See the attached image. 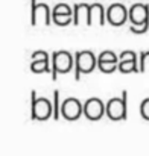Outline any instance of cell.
Returning a JSON list of instances; mask_svg holds the SVG:
<instances>
[{
    "mask_svg": "<svg viewBox=\"0 0 149 156\" xmlns=\"http://www.w3.org/2000/svg\"><path fill=\"white\" fill-rule=\"evenodd\" d=\"M75 67V56L67 50L52 53V79L56 80L58 73H69Z\"/></svg>",
    "mask_w": 149,
    "mask_h": 156,
    "instance_id": "1",
    "label": "cell"
},
{
    "mask_svg": "<svg viewBox=\"0 0 149 156\" xmlns=\"http://www.w3.org/2000/svg\"><path fill=\"white\" fill-rule=\"evenodd\" d=\"M98 67V56L91 50H81L75 53V79L79 80L81 74L90 73Z\"/></svg>",
    "mask_w": 149,
    "mask_h": 156,
    "instance_id": "2",
    "label": "cell"
},
{
    "mask_svg": "<svg viewBox=\"0 0 149 156\" xmlns=\"http://www.w3.org/2000/svg\"><path fill=\"white\" fill-rule=\"evenodd\" d=\"M53 117V105L46 97H37L35 90L31 93V118L32 120H47Z\"/></svg>",
    "mask_w": 149,
    "mask_h": 156,
    "instance_id": "3",
    "label": "cell"
},
{
    "mask_svg": "<svg viewBox=\"0 0 149 156\" xmlns=\"http://www.w3.org/2000/svg\"><path fill=\"white\" fill-rule=\"evenodd\" d=\"M126 99H128V91L123 90L120 97H111L106 102V115L111 120H126Z\"/></svg>",
    "mask_w": 149,
    "mask_h": 156,
    "instance_id": "4",
    "label": "cell"
},
{
    "mask_svg": "<svg viewBox=\"0 0 149 156\" xmlns=\"http://www.w3.org/2000/svg\"><path fill=\"white\" fill-rule=\"evenodd\" d=\"M52 21V11L47 3H38L31 0V24L32 26H47Z\"/></svg>",
    "mask_w": 149,
    "mask_h": 156,
    "instance_id": "5",
    "label": "cell"
},
{
    "mask_svg": "<svg viewBox=\"0 0 149 156\" xmlns=\"http://www.w3.org/2000/svg\"><path fill=\"white\" fill-rule=\"evenodd\" d=\"M129 18V9L123 3H111L106 8V20L113 26H122Z\"/></svg>",
    "mask_w": 149,
    "mask_h": 156,
    "instance_id": "6",
    "label": "cell"
},
{
    "mask_svg": "<svg viewBox=\"0 0 149 156\" xmlns=\"http://www.w3.org/2000/svg\"><path fill=\"white\" fill-rule=\"evenodd\" d=\"M81 114H84V105L81 103L79 99L76 97H67L62 103H61V115L67 120H78L81 117Z\"/></svg>",
    "mask_w": 149,
    "mask_h": 156,
    "instance_id": "7",
    "label": "cell"
},
{
    "mask_svg": "<svg viewBox=\"0 0 149 156\" xmlns=\"http://www.w3.org/2000/svg\"><path fill=\"white\" fill-rule=\"evenodd\" d=\"M105 112H106V105L99 97H90L84 102V115L88 120H93V121L100 120Z\"/></svg>",
    "mask_w": 149,
    "mask_h": 156,
    "instance_id": "8",
    "label": "cell"
},
{
    "mask_svg": "<svg viewBox=\"0 0 149 156\" xmlns=\"http://www.w3.org/2000/svg\"><path fill=\"white\" fill-rule=\"evenodd\" d=\"M119 71L129 73V71H140L139 70V58L137 53L132 50H123L119 55Z\"/></svg>",
    "mask_w": 149,
    "mask_h": 156,
    "instance_id": "9",
    "label": "cell"
},
{
    "mask_svg": "<svg viewBox=\"0 0 149 156\" xmlns=\"http://www.w3.org/2000/svg\"><path fill=\"white\" fill-rule=\"evenodd\" d=\"M129 20L131 24L140 26L149 23V6L146 3H134L129 8Z\"/></svg>",
    "mask_w": 149,
    "mask_h": 156,
    "instance_id": "10",
    "label": "cell"
},
{
    "mask_svg": "<svg viewBox=\"0 0 149 156\" xmlns=\"http://www.w3.org/2000/svg\"><path fill=\"white\" fill-rule=\"evenodd\" d=\"M81 20L90 26V5L88 3H75L73 5V24H79Z\"/></svg>",
    "mask_w": 149,
    "mask_h": 156,
    "instance_id": "11",
    "label": "cell"
},
{
    "mask_svg": "<svg viewBox=\"0 0 149 156\" xmlns=\"http://www.w3.org/2000/svg\"><path fill=\"white\" fill-rule=\"evenodd\" d=\"M105 8L102 3H90V26L96 21L98 24H105Z\"/></svg>",
    "mask_w": 149,
    "mask_h": 156,
    "instance_id": "12",
    "label": "cell"
},
{
    "mask_svg": "<svg viewBox=\"0 0 149 156\" xmlns=\"http://www.w3.org/2000/svg\"><path fill=\"white\" fill-rule=\"evenodd\" d=\"M52 17H73V6L67 3H56L52 9Z\"/></svg>",
    "mask_w": 149,
    "mask_h": 156,
    "instance_id": "13",
    "label": "cell"
},
{
    "mask_svg": "<svg viewBox=\"0 0 149 156\" xmlns=\"http://www.w3.org/2000/svg\"><path fill=\"white\" fill-rule=\"evenodd\" d=\"M50 59H52V58H50ZM50 64H52V62H49V59L31 62V70H32V71H37V73H40V71H52V70H50Z\"/></svg>",
    "mask_w": 149,
    "mask_h": 156,
    "instance_id": "14",
    "label": "cell"
},
{
    "mask_svg": "<svg viewBox=\"0 0 149 156\" xmlns=\"http://www.w3.org/2000/svg\"><path fill=\"white\" fill-rule=\"evenodd\" d=\"M61 115V103H59V91H53V118L58 120Z\"/></svg>",
    "mask_w": 149,
    "mask_h": 156,
    "instance_id": "15",
    "label": "cell"
},
{
    "mask_svg": "<svg viewBox=\"0 0 149 156\" xmlns=\"http://www.w3.org/2000/svg\"><path fill=\"white\" fill-rule=\"evenodd\" d=\"M140 115L145 120H149V97L143 99L142 103H140Z\"/></svg>",
    "mask_w": 149,
    "mask_h": 156,
    "instance_id": "16",
    "label": "cell"
},
{
    "mask_svg": "<svg viewBox=\"0 0 149 156\" xmlns=\"http://www.w3.org/2000/svg\"><path fill=\"white\" fill-rule=\"evenodd\" d=\"M52 56H49V53L44 52V50H37V52L32 53V62H37V61H46L50 59Z\"/></svg>",
    "mask_w": 149,
    "mask_h": 156,
    "instance_id": "17",
    "label": "cell"
},
{
    "mask_svg": "<svg viewBox=\"0 0 149 156\" xmlns=\"http://www.w3.org/2000/svg\"><path fill=\"white\" fill-rule=\"evenodd\" d=\"M149 29V23L148 24H140V26H136V24H129V30L134 32V34H143Z\"/></svg>",
    "mask_w": 149,
    "mask_h": 156,
    "instance_id": "18",
    "label": "cell"
},
{
    "mask_svg": "<svg viewBox=\"0 0 149 156\" xmlns=\"http://www.w3.org/2000/svg\"><path fill=\"white\" fill-rule=\"evenodd\" d=\"M149 56V50H142L140 56H139V70L145 71V59Z\"/></svg>",
    "mask_w": 149,
    "mask_h": 156,
    "instance_id": "19",
    "label": "cell"
}]
</instances>
